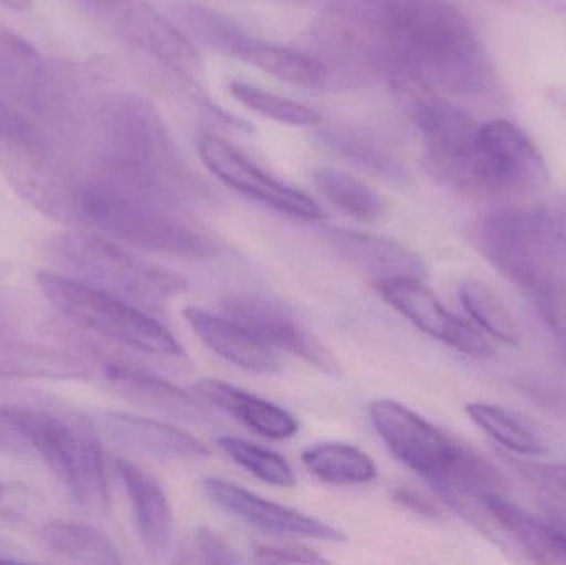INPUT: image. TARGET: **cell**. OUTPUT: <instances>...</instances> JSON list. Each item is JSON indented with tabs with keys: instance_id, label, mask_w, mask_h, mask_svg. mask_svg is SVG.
Here are the masks:
<instances>
[{
	"instance_id": "6da1fadb",
	"label": "cell",
	"mask_w": 566,
	"mask_h": 565,
	"mask_svg": "<svg viewBox=\"0 0 566 565\" xmlns=\"http://www.w3.org/2000/svg\"><path fill=\"white\" fill-rule=\"evenodd\" d=\"M352 17L363 40L409 82L465 95L494 82L484 42L448 0H355Z\"/></svg>"
},
{
	"instance_id": "7a4b0ae2",
	"label": "cell",
	"mask_w": 566,
	"mask_h": 565,
	"mask_svg": "<svg viewBox=\"0 0 566 565\" xmlns=\"http://www.w3.org/2000/svg\"><path fill=\"white\" fill-rule=\"evenodd\" d=\"M0 453L35 454L78 506L108 510L105 454L82 415L49 405H0Z\"/></svg>"
},
{
	"instance_id": "3957f363",
	"label": "cell",
	"mask_w": 566,
	"mask_h": 565,
	"mask_svg": "<svg viewBox=\"0 0 566 565\" xmlns=\"http://www.w3.org/2000/svg\"><path fill=\"white\" fill-rule=\"evenodd\" d=\"M70 226L176 258L208 259L219 252L216 239L179 218L171 202L96 176L75 175Z\"/></svg>"
},
{
	"instance_id": "277c9868",
	"label": "cell",
	"mask_w": 566,
	"mask_h": 565,
	"mask_svg": "<svg viewBox=\"0 0 566 565\" xmlns=\"http://www.w3.org/2000/svg\"><path fill=\"white\" fill-rule=\"evenodd\" d=\"M369 418L389 451L438 496L471 488H505L504 478L489 461L411 408L382 398L369 405Z\"/></svg>"
},
{
	"instance_id": "5b68a950",
	"label": "cell",
	"mask_w": 566,
	"mask_h": 565,
	"mask_svg": "<svg viewBox=\"0 0 566 565\" xmlns=\"http://www.w3.org/2000/svg\"><path fill=\"white\" fill-rule=\"evenodd\" d=\"M45 251L60 274L142 308H159L188 287L175 272L142 261L95 232H63L50 239Z\"/></svg>"
},
{
	"instance_id": "8992f818",
	"label": "cell",
	"mask_w": 566,
	"mask_h": 565,
	"mask_svg": "<svg viewBox=\"0 0 566 565\" xmlns=\"http://www.w3.org/2000/svg\"><path fill=\"white\" fill-rule=\"evenodd\" d=\"M0 171L36 211L70 226L75 172L53 148L39 119L0 98Z\"/></svg>"
},
{
	"instance_id": "52a82bcc",
	"label": "cell",
	"mask_w": 566,
	"mask_h": 565,
	"mask_svg": "<svg viewBox=\"0 0 566 565\" xmlns=\"http://www.w3.org/2000/svg\"><path fill=\"white\" fill-rule=\"evenodd\" d=\"M39 291L53 308L92 334L161 357H182L175 335L145 308L56 271H39Z\"/></svg>"
},
{
	"instance_id": "ba28073f",
	"label": "cell",
	"mask_w": 566,
	"mask_h": 565,
	"mask_svg": "<svg viewBox=\"0 0 566 565\" xmlns=\"http://www.w3.org/2000/svg\"><path fill=\"white\" fill-rule=\"evenodd\" d=\"M444 503L504 553L527 563L566 564V537L509 500L505 490L464 491Z\"/></svg>"
},
{
	"instance_id": "9c48e42d",
	"label": "cell",
	"mask_w": 566,
	"mask_h": 565,
	"mask_svg": "<svg viewBox=\"0 0 566 565\" xmlns=\"http://www.w3.org/2000/svg\"><path fill=\"white\" fill-rule=\"evenodd\" d=\"M415 123L429 171L449 188L478 195L482 123L434 96L419 100Z\"/></svg>"
},
{
	"instance_id": "30bf717a",
	"label": "cell",
	"mask_w": 566,
	"mask_h": 565,
	"mask_svg": "<svg viewBox=\"0 0 566 565\" xmlns=\"http://www.w3.org/2000/svg\"><path fill=\"white\" fill-rule=\"evenodd\" d=\"M80 6L123 42L181 75H198L202 62L188 36L148 0H78Z\"/></svg>"
},
{
	"instance_id": "8fae6325",
	"label": "cell",
	"mask_w": 566,
	"mask_h": 565,
	"mask_svg": "<svg viewBox=\"0 0 566 565\" xmlns=\"http://www.w3.org/2000/svg\"><path fill=\"white\" fill-rule=\"evenodd\" d=\"M548 178L544 155L521 126L509 119L482 123L479 196L527 195Z\"/></svg>"
},
{
	"instance_id": "7c38bea8",
	"label": "cell",
	"mask_w": 566,
	"mask_h": 565,
	"mask_svg": "<svg viewBox=\"0 0 566 565\" xmlns=\"http://www.w3.org/2000/svg\"><path fill=\"white\" fill-rule=\"evenodd\" d=\"M196 149L206 168L242 196L290 218L303 221H318L323 218L322 208L310 196L272 178L226 139L202 133L196 139Z\"/></svg>"
},
{
	"instance_id": "4fadbf2b",
	"label": "cell",
	"mask_w": 566,
	"mask_h": 565,
	"mask_svg": "<svg viewBox=\"0 0 566 565\" xmlns=\"http://www.w3.org/2000/svg\"><path fill=\"white\" fill-rule=\"evenodd\" d=\"M222 305L226 315L241 322L274 350L277 348L295 355L326 374L338 370L332 352L282 302L251 292H239L226 297Z\"/></svg>"
},
{
	"instance_id": "5bb4252c",
	"label": "cell",
	"mask_w": 566,
	"mask_h": 565,
	"mask_svg": "<svg viewBox=\"0 0 566 565\" xmlns=\"http://www.w3.org/2000/svg\"><path fill=\"white\" fill-rule=\"evenodd\" d=\"M86 360L92 368V377L96 375L106 388L132 404L191 423L211 420V414L196 398L142 365L109 357L92 348Z\"/></svg>"
},
{
	"instance_id": "9a60e30c",
	"label": "cell",
	"mask_w": 566,
	"mask_h": 565,
	"mask_svg": "<svg viewBox=\"0 0 566 565\" xmlns=\"http://www.w3.org/2000/svg\"><path fill=\"white\" fill-rule=\"evenodd\" d=\"M379 294L419 331L469 357L485 358L494 347L469 322L449 312L419 279H392L376 285Z\"/></svg>"
},
{
	"instance_id": "2e32d148",
	"label": "cell",
	"mask_w": 566,
	"mask_h": 565,
	"mask_svg": "<svg viewBox=\"0 0 566 565\" xmlns=\"http://www.w3.org/2000/svg\"><path fill=\"white\" fill-rule=\"evenodd\" d=\"M202 491L216 508L255 530L279 534V536L306 537V540L325 541V543L345 541V534L329 524L298 513L292 508L264 500L231 481L206 478Z\"/></svg>"
},
{
	"instance_id": "e0dca14e",
	"label": "cell",
	"mask_w": 566,
	"mask_h": 565,
	"mask_svg": "<svg viewBox=\"0 0 566 565\" xmlns=\"http://www.w3.org/2000/svg\"><path fill=\"white\" fill-rule=\"evenodd\" d=\"M196 23L201 27L198 29L199 33L211 40L216 46L282 82L313 88L328 80V69L325 63L308 53L249 39L216 17L201 15Z\"/></svg>"
},
{
	"instance_id": "ac0fdd59",
	"label": "cell",
	"mask_w": 566,
	"mask_h": 565,
	"mask_svg": "<svg viewBox=\"0 0 566 565\" xmlns=\"http://www.w3.org/2000/svg\"><path fill=\"white\" fill-rule=\"evenodd\" d=\"M42 53L0 22V98L29 113L45 118L56 98V80Z\"/></svg>"
},
{
	"instance_id": "d6986e66",
	"label": "cell",
	"mask_w": 566,
	"mask_h": 565,
	"mask_svg": "<svg viewBox=\"0 0 566 565\" xmlns=\"http://www.w3.org/2000/svg\"><path fill=\"white\" fill-rule=\"evenodd\" d=\"M326 241L343 261L371 279L375 285L392 279H424L426 265L422 259L391 239L332 229L326 232Z\"/></svg>"
},
{
	"instance_id": "ffe728a7",
	"label": "cell",
	"mask_w": 566,
	"mask_h": 565,
	"mask_svg": "<svg viewBox=\"0 0 566 565\" xmlns=\"http://www.w3.org/2000/svg\"><path fill=\"white\" fill-rule=\"evenodd\" d=\"M116 474L132 504L133 520L146 553L161 559L171 550L175 537V514L161 484L133 461H115Z\"/></svg>"
},
{
	"instance_id": "44dd1931",
	"label": "cell",
	"mask_w": 566,
	"mask_h": 565,
	"mask_svg": "<svg viewBox=\"0 0 566 565\" xmlns=\"http://www.w3.org/2000/svg\"><path fill=\"white\" fill-rule=\"evenodd\" d=\"M185 318L195 334L219 357L252 374H281L282 364L274 348L235 318L198 307L185 308Z\"/></svg>"
},
{
	"instance_id": "7402d4cb",
	"label": "cell",
	"mask_w": 566,
	"mask_h": 565,
	"mask_svg": "<svg viewBox=\"0 0 566 565\" xmlns=\"http://www.w3.org/2000/svg\"><path fill=\"white\" fill-rule=\"evenodd\" d=\"M99 423L123 447L159 460H199L211 454L198 438L161 421L119 411H105Z\"/></svg>"
},
{
	"instance_id": "603a6c76",
	"label": "cell",
	"mask_w": 566,
	"mask_h": 565,
	"mask_svg": "<svg viewBox=\"0 0 566 565\" xmlns=\"http://www.w3.org/2000/svg\"><path fill=\"white\" fill-rule=\"evenodd\" d=\"M195 390L206 404L219 408L262 437L286 440L295 437L298 431V423L289 411L234 385L221 380H202L196 385Z\"/></svg>"
},
{
	"instance_id": "cb8c5ba5",
	"label": "cell",
	"mask_w": 566,
	"mask_h": 565,
	"mask_svg": "<svg viewBox=\"0 0 566 565\" xmlns=\"http://www.w3.org/2000/svg\"><path fill=\"white\" fill-rule=\"evenodd\" d=\"M88 377H92V370L86 358L39 345L7 344L0 341V380H69Z\"/></svg>"
},
{
	"instance_id": "d4e9b609",
	"label": "cell",
	"mask_w": 566,
	"mask_h": 565,
	"mask_svg": "<svg viewBox=\"0 0 566 565\" xmlns=\"http://www.w3.org/2000/svg\"><path fill=\"white\" fill-rule=\"evenodd\" d=\"M40 543L49 553L83 564H122V554L115 541L90 526L76 521H52L39 533Z\"/></svg>"
},
{
	"instance_id": "484cf974",
	"label": "cell",
	"mask_w": 566,
	"mask_h": 565,
	"mask_svg": "<svg viewBox=\"0 0 566 565\" xmlns=\"http://www.w3.org/2000/svg\"><path fill=\"white\" fill-rule=\"evenodd\" d=\"M313 182L323 198L349 218L358 221H378L386 215L385 199L366 182L342 169L323 166L313 172Z\"/></svg>"
},
{
	"instance_id": "4316f807",
	"label": "cell",
	"mask_w": 566,
	"mask_h": 565,
	"mask_svg": "<svg viewBox=\"0 0 566 565\" xmlns=\"http://www.w3.org/2000/svg\"><path fill=\"white\" fill-rule=\"evenodd\" d=\"M302 461L306 470L329 484H365L378 474L373 458L352 444H315L303 451Z\"/></svg>"
},
{
	"instance_id": "83f0119b",
	"label": "cell",
	"mask_w": 566,
	"mask_h": 565,
	"mask_svg": "<svg viewBox=\"0 0 566 565\" xmlns=\"http://www.w3.org/2000/svg\"><path fill=\"white\" fill-rule=\"evenodd\" d=\"M465 411L492 440L514 453L542 454L547 450L544 437L535 430L534 425L509 408L475 401L469 404Z\"/></svg>"
},
{
	"instance_id": "f1b7e54d",
	"label": "cell",
	"mask_w": 566,
	"mask_h": 565,
	"mask_svg": "<svg viewBox=\"0 0 566 565\" xmlns=\"http://www.w3.org/2000/svg\"><path fill=\"white\" fill-rule=\"evenodd\" d=\"M459 297L468 314L482 331L509 345H518L522 331L504 299L481 281H465L459 287Z\"/></svg>"
},
{
	"instance_id": "f546056e",
	"label": "cell",
	"mask_w": 566,
	"mask_h": 565,
	"mask_svg": "<svg viewBox=\"0 0 566 565\" xmlns=\"http://www.w3.org/2000/svg\"><path fill=\"white\" fill-rule=\"evenodd\" d=\"M229 92L245 108L264 116V118L274 119L281 125L306 128V126L316 125L322 119L319 113L312 106L275 95V93L268 92L261 86L251 85V83L232 82L229 85Z\"/></svg>"
},
{
	"instance_id": "4dcf8cb0",
	"label": "cell",
	"mask_w": 566,
	"mask_h": 565,
	"mask_svg": "<svg viewBox=\"0 0 566 565\" xmlns=\"http://www.w3.org/2000/svg\"><path fill=\"white\" fill-rule=\"evenodd\" d=\"M221 450L252 477L279 488L295 486L296 480L285 458L268 448L239 438L222 437L218 440Z\"/></svg>"
},
{
	"instance_id": "1f68e13d",
	"label": "cell",
	"mask_w": 566,
	"mask_h": 565,
	"mask_svg": "<svg viewBox=\"0 0 566 565\" xmlns=\"http://www.w3.org/2000/svg\"><path fill=\"white\" fill-rule=\"evenodd\" d=\"M542 516L566 537V464H522Z\"/></svg>"
},
{
	"instance_id": "d6a6232c",
	"label": "cell",
	"mask_w": 566,
	"mask_h": 565,
	"mask_svg": "<svg viewBox=\"0 0 566 565\" xmlns=\"http://www.w3.org/2000/svg\"><path fill=\"white\" fill-rule=\"evenodd\" d=\"M537 208L548 248L566 265V196L538 205Z\"/></svg>"
},
{
	"instance_id": "836d02e7",
	"label": "cell",
	"mask_w": 566,
	"mask_h": 565,
	"mask_svg": "<svg viewBox=\"0 0 566 565\" xmlns=\"http://www.w3.org/2000/svg\"><path fill=\"white\" fill-rule=\"evenodd\" d=\"M192 557L188 563L205 564H235L239 563L238 553L231 544L209 527H199L192 537Z\"/></svg>"
},
{
	"instance_id": "e575fe53",
	"label": "cell",
	"mask_w": 566,
	"mask_h": 565,
	"mask_svg": "<svg viewBox=\"0 0 566 565\" xmlns=\"http://www.w3.org/2000/svg\"><path fill=\"white\" fill-rule=\"evenodd\" d=\"M255 561L264 564H325L328 561L305 547L259 546L254 551Z\"/></svg>"
},
{
	"instance_id": "d590c367",
	"label": "cell",
	"mask_w": 566,
	"mask_h": 565,
	"mask_svg": "<svg viewBox=\"0 0 566 565\" xmlns=\"http://www.w3.org/2000/svg\"><path fill=\"white\" fill-rule=\"evenodd\" d=\"M395 501H398L401 506L411 510L412 513L429 517V520L439 517V514H441L434 503H431L428 498L422 496L421 493L411 490V488H398L395 491Z\"/></svg>"
},
{
	"instance_id": "8d00e7d4",
	"label": "cell",
	"mask_w": 566,
	"mask_h": 565,
	"mask_svg": "<svg viewBox=\"0 0 566 565\" xmlns=\"http://www.w3.org/2000/svg\"><path fill=\"white\" fill-rule=\"evenodd\" d=\"M547 98L566 118V86H552L548 88Z\"/></svg>"
},
{
	"instance_id": "74e56055",
	"label": "cell",
	"mask_w": 566,
	"mask_h": 565,
	"mask_svg": "<svg viewBox=\"0 0 566 565\" xmlns=\"http://www.w3.org/2000/svg\"><path fill=\"white\" fill-rule=\"evenodd\" d=\"M0 6L7 7L10 10H27L32 6V0H0Z\"/></svg>"
},
{
	"instance_id": "f35d334b",
	"label": "cell",
	"mask_w": 566,
	"mask_h": 565,
	"mask_svg": "<svg viewBox=\"0 0 566 565\" xmlns=\"http://www.w3.org/2000/svg\"><path fill=\"white\" fill-rule=\"evenodd\" d=\"M542 2L547 3L552 10L566 17V0H542Z\"/></svg>"
},
{
	"instance_id": "ab89813d",
	"label": "cell",
	"mask_w": 566,
	"mask_h": 565,
	"mask_svg": "<svg viewBox=\"0 0 566 565\" xmlns=\"http://www.w3.org/2000/svg\"><path fill=\"white\" fill-rule=\"evenodd\" d=\"M0 331H2V318H0Z\"/></svg>"
},
{
	"instance_id": "60d3db41",
	"label": "cell",
	"mask_w": 566,
	"mask_h": 565,
	"mask_svg": "<svg viewBox=\"0 0 566 565\" xmlns=\"http://www.w3.org/2000/svg\"><path fill=\"white\" fill-rule=\"evenodd\" d=\"M0 494H2V486H0Z\"/></svg>"
},
{
	"instance_id": "b9f144b4",
	"label": "cell",
	"mask_w": 566,
	"mask_h": 565,
	"mask_svg": "<svg viewBox=\"0 0 566 565\" xmlns=\"http://www.w3.org/2000/svg\"><path fill=\"white\" fill-rule=\"evenodd\" d=\"M0 274H2V268H0Z\"/></svg>"
},
{
	"instance_id": "7bdbcfd3",
	"label": "cell",
	"mask_w": 566,
	"mask_h": 565,
	"mask_svg": "<svg viewBox=\"0 0 566 565\" xmlns=\"http://www.w3.org/2000/svg\"><path fill=\"white\" fill-rule=\"evenodd\" d=\"M0 561H2V559H0Z\"/></svg>"
}]
</instances>
